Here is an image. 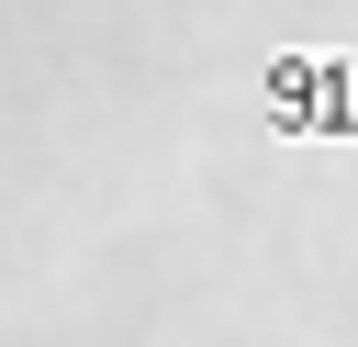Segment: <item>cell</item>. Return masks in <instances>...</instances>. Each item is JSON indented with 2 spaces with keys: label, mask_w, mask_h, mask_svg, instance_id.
<instances>
[{
  "label": "cell",
  "mask_w": 358,
  "mask_h": 347,
  "mask_svg": "<svg viewBox=\"0 0 358 347\" xmlns=\"http://www.w3.org/2000/svg\"><path fill=\"white\" fill-rule=\"evenodd\" d=\"M268 134H291V146H358V45H336V56H268Z\"/></svg>",
  "instance_id": "cell-1"
}]
</instances>
